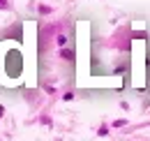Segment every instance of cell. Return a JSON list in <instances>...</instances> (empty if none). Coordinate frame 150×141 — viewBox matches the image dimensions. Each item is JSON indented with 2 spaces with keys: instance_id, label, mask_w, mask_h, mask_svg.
<instances>
[{
  "instance_id": "cell-3",
  "label": "cell",
  "mask_w": 150,
  "mask_h": 141,
  "mask_svg": "<svg viewBox=\"0 0 150 141\" xmlns=\"http://www.w3.org/2000/svg\"><path fill=\"white\" fill-rule=\"evenodd\" d=\"M97 134H99V137H106V134H109V130H106V127H99V132H97Z\"/></svg>"
},
{
  "instance_id": "cell-1",
  "label": "cell",
  "mask_w": 150,
  "mask_h": 141,
  "mask_svg": "<svg viewBox=\"0 0 150 141\" xmlns=\"http://www.w3.org/2000/svg\"><path fill=\"white\" fill-rule=\"evenodd\" d=\"M60 56H62L65 60H74V51H69V49H62V51H60Z\"/></svg>"
},
{
  "instance_id": "cell-4",
  "label": "cell",
  "mask_w": 150,
  "mask_h": 141,
  "mask_svg": "<svg viewBox=\"0 0 150 141\" xmlns=\"http://www.w3.org/2000/svg\"><path fill=\"white\" fill-rule=\"evenodd\" d=\"M9 5H7V0H0V9H7Z\"/></svg>"
},
{
  "instance_id": "cell-2",
  "label": "cell",
  "mask_w": 150,
  "mask_h": 141,
  "mask_svg": "<svg viewBox=\"0 0 150 141\" xmlns=\"http://www.w3.org/2000/svg\"><path fill=\"white\" fill-rule=\"evenodd\" d=\"M65 42H67V37H65V35H58V44H60V46H65Z\"/></svg>"
}]
</instances>
